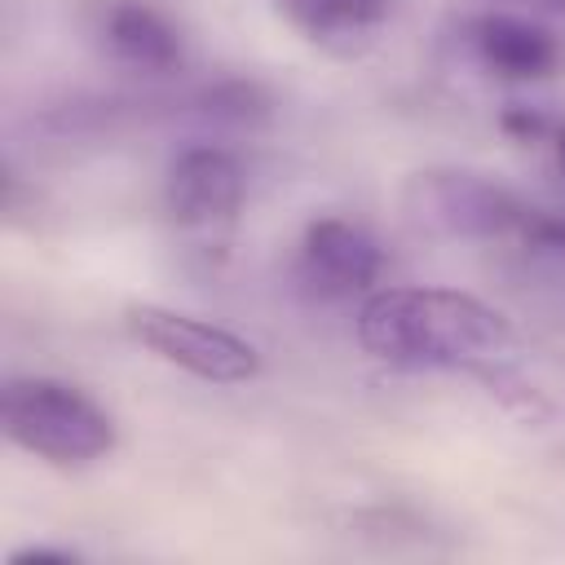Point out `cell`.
<instances>
[{"instance_id":"obj_1","label":"cell","mask_w":565,"mask_h":565,"mask_svg":"<svg viewBox=\"0 0 565 565\" xmlns=\"http://www.w3.org/2000/svg\"><path fill=\"white\" fill-rule=\"evenodd\" d=\"M358 344L402 371H486L516 349L508 313L459 287H380L358 305Z\"/></svg>"},{"instance_id":"obj_2","label":"cell","mask_w":565,"mask_h":565,"mask_svg":"<svg viewBox=\"0 0 565 565\" xmlns=\"http://www.w3.org/2000/svg\"><path fill=\"white\" fill-rule=\"evenodd\" d=\"M0 428L18 450L53 468H88L115 450L110 411L53 375H13L4 384Z\"/></svg>"},{"instance_id":"obj_3","label":"cell","mask_w":565,"mask_h":565,"mask_svg":"<svg viewBox=\"0 0 565 565\" xmlns=\"http://www.w3.org/2000/svg\"><path fill=\"white\" fill-rule=\"evenodd\" d=\"M402 212L424 234L494 243V238H521L534 207L486 172L424 168L402 185Z\"/></svg>"},{"instance_id":"obj_4","label":"cell","mask_w":565,"mask_h":565,"mask_svg":"<svg viewBox=\"0 0 565 565\" xmlns=\"http://www.w3.org/2000/svg\"><path fill=\"white\" fill-rule=\"evenodd\" d=\"M128 331L159 362L203 380V384H247L260 375V353L252 340L216 327L207 318L168 309V305H128Z\"/></svg>"},{"instance_id":"obj_5","label":"cell","mask_w":565,"mask_h":565,"mask_svg":"<svg viewBox=\"0 0 565 565\" xmlns=\"http://www.w3.org/2000/svg\"><path fill=\"white\" fill-rule=\"evenodd\" d=\"M380 274H384V247L358 221L318 216L305 225L296 247V287L309 300L340 305L353 296H371Z\"/></svg>"},{"instance_id":"obj_6","label":"cell","mask_w":565,"mask_h":565,"mask_svg":"<svg viewBox=\"0 0 565 565\" xmlns=\"http://www.w3.org/2000/svg\"><path fill=\"white\" fill-rule=\"evenodd\" d=\"M247 199V168L230 146L194 141L172 154L163 177V207L181 230H221Z\"/></svg>"},{"instance_id":"obj_7","label":"cell","mask_w":565,"mask_h":565,"mask_svg":"<svg viewBox=\"0 0 565 565\" xmlns=\"http://www.w3.org/2000/svg\"><path fill=\"white\" fill-rule=\"evenodd\" d=\"M463 44L481 71L508 84L552 79L565 66V44L534 18L521 13H477L463 22Z\"/></svg>"},{"instance_id":"obj_8","label":"cell","mask_w":565,"mask_h":565,"mask_svg":"<svg viewBox=\"0 0 565 565\" xmlns=\"http://www.w3.org/2000/svg\"><path fill=\"white\" fill-rule=\"evenodd\" d=\"M93 35L110 62L137 75H172L185 62L177 22L150 0H102L93 13Z\"/></svg>"},{"instance_id":"obj_9","label":"cell","mask_w":565,"mask_h":565,"mask_svg":"<svg viewBox=\"0 0 565 565\" xmlns=\"http://www.w3.org/2000/svg\"><path fill=\"white\" fill-rule=\"evenodd\" d=\"M278 9L331 57H362L388 18V0H278Z\"/></svg>"},{"instance_id":"obj_10","label":"cell","mask_w":565,"mask_h":565,"mask_svg":"<svg viewBox=\"0 0 565 565\" xmlns=\"http://www.w3.org/2000/svg\"><path fill=\"white\" fill-rule=\"evenodd\" d=\"M269 115V97L247 79H225L199 88L185 102H172V119H194L203 128H256Z\"/></svg>"},{"instance_id":"obj_11","label":"cell","mask_w":565,"mask_h":565,"mask_svg":"<svg viewBox=\"0 0 565 565\" xmlns=\"http://www.w3.org/2000/svg\"><path fill=\"white\" fill-rule=\"evenodd\" d=\"M499 128H503L512 141L543 150L547 168H552V172L561 177V185H565V115H547V110H539V106H508V110L499 115Z\"/></svg>"},{"instance_id":"obj_12","label":"cell","mask_w":565,"mask_h":565,"mask_svg":"<svg viewBox=\"0 0 565 565\" xmlns=\"http://www.w3.org/2000/svg\"><path fill=\"white\" fill-rule=\"evenodd\" d=\"M516 243H525L530 252H543V256H561V260H565V216L534 207Z\"/></svg>"},{"instance_id":"obj_13","label":"cell","mask_w":565,"mask_h":565,"mask_svg":"<svg viewBox=\"0 0 565 565\" xmlns=\"http://www.w3.org/2000/svg\"><path fill=\"white\" fill-rule=\"evenodd\" d=\"M22 561H75V552H62V547H22L9 556V565H22Z\"/></svg>"},{"instance_id":"obj_14","label":"cell","mask_w":565,"mask_h":565,"mask_svg":"<svg viewBox=\"0 0 565 565\" xmlns=\"http://www.w3.org/2000/svg\"><path fill=\"white\" fill-rule=\"evenodd\" d=\"M516 4H534V9H547V13H565V0H516Z\"/></svg>"}]
</instances>
